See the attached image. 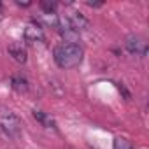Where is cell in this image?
I'll use <instances>...</instances> for the list:
<instances>
[{
	"instance_id": "1",
	"label": "cell",
	"mask_w": 149,
	"mask_h": 149,
	"mask_svg": "<svg viewBox=\"0 0 149 149\" xmlns=\"http://www.w3.org/2000/svg\"><path fill=\"white\" fill-rule=\"evenodd\" d=\"M54 61L60 68H74L83 61V47L79 44H60L54 47Z\"/></svg>"
},
{
	"instance_id": "2",
	"label": "cell",
	"mask_w": 149,
	"mask_h": 149,
	"mask_svg": "<svg viewBox=\"0 0 149 149\" xmlns=\"http://www.w3.org/2000/svg\"><path fill=\"white\" fill-rule=\"evenodd\" d=\"M0 126H2V130L9 135V137H14L19 133L21 130V121L19 118L14 114V112H4L2 116H0Z\"/></svg>"
},
{
	"instance_id": "3",
	"label": "cell",
	"mask_w": 149,
	"mask_h": 149,
	"mask_svg": "<svg viewBox=\"0 0 149 149\" xmlns=\"http://www.w3.org/2000/svg\"><path fill=\"white\" fill-rule=\"evenodd\" d=\"M125 47L132 54H137V56H146L147 53V42L139 35H128L125 40Z\"/></svg>"
},
{
	"instance_id": "4",
	"label": "cell",
	"mask_w": 149,
	"mask_h": 149,
	"mask_svg": "<svg viewBox=\"0 0 149 149\" xmlns=\"http://www.w3.org/2000/svg\"><path fill=\"white\" fill-rule=\"evenodd\" d=\"M65 25L70 26L72 30L79 32V30L88 28V26H90V21H88L83 14H79V13H72V14H68V16L65 18Z\"/></svg>"
},
{
	"instance_id": "5",
	"label": "cell",
	"mask_w": 149,
	"mask_h": 149,
	"mask_svg": "<svg viewBox=\"0 0 149 149\" xmlns=\"http://www.w3.org/2000/svg\"><path fill=\"white\" fill-rule=\"evenodd\" d=\"M23 37H25V40H26L28 44H37V42H42V40H44V32H42L40 26L30 25V26L25 28Z\"/></svg>"
},
{
	"instance_id": "6",
	"label": "cell",
	"mask_w": 149,
	"mask_h": 149,
	"mask_svg": "<svg viewBox=\"0 0 149 149\" xmlns=\"http://www.w3.org/2000/svg\"><path fill=\"white\" fill-rule=\"evenodd\" d=\"M60 32H61V37L65 39V44H77L79 42V32L72 30L70 26H60Z\"/></svg>"
},
{
	"instance_id": "7",
	"label": "cell",
	"mask_w": 149,
	"mask_h": 149,
	"mask_svg": "<svg viewBox=\"0 0 149 149\" xmlns=\"http://www.w3.org/2000/svg\"><path fill=\"white\" fill-rule=\"evenodd\" d=\"M9 53H11V56H13L18 63H25V61H26V51L23 49V46H19V44H11V46H9Z\"/></svg>"
},
{
	"instance_id": "8",
	"label": "cell",
	"mask_w": 149,
	"mask_h": 149,
	"mask_svg": "<svg viewBox=\"0 0 149 149\" xmlns=\"http://www.w3.org/2000/svg\"><path fill=\"white\" fill-rule=\"evenodd\" d=\"M33 118H35L42 126H46V128H56L54 119L49 118V116H47L46 112H42V111H33Z\"/></svg>"
},
{
	"instance_id": "9",
	"label": "cell",
	"mask_w": 149,
	"mask_h": 149,
	"mask_svg": "<svg viewBox=\"0 0 149 149\" xmlns=\"http://www.w3.org/2000/svg\"><path fill=\"white\" fill-rule=\"evenodd\" d=\"M11 86H13V90L18 91V93H26V91H28V83H26V79L21 77V76H14V77L11 79Z\"/></svg>"
},
{
	"instance_id": "10",
	"label": "cell",
	"mask_w": 149,
	"mask_h": 149,
	"mask_svg": "<svg viewBox=\"0 0 149 149\" xmlns=\"http://www.w3.org/2000/svg\"><path fill=\"white\" fill-rule=\"evenodd\" d=\"M112 149H133L132 147V142L125 137H116L114 139V144H112Z\"/></svg>"
},
{
	"instance_id": "11",
	"label": "cell",
	"mask_w": 149,
	"mask_h": 149,
	"mask_svg": "<svg viewBox=\"0 0 149 149\" xmlns=\"http://www.w3.org/2000/svg\"><path fill=\"white\" fill-rule=\"evenodd\" d=\"M40 9L44 11V14H54L56 4L51 2V0H42V2H40Z\"/></svg>"
},
{
	"instance_id": "12",
	"label": "cell",
	"mask_w": 149,
	"mask_h": 149,
	"mask_svg": "<svg viewBox=\"0 0 149 149\" xmlns=\"http://www.w3.org/2000/svg\"><path fill=\"white\" fill-rule=\"evenodd\" d=\"M16 4H18V6H21V7H28L32 2H21V0H16Z\"/></svg>"
},
{
	"instance_id": "13",
	"label": "cell",
	"mask_w": 149,
	"mask_h": 149,
	"mask_svg": "<svg viewBox=\"0 0 149 149\" xmlns=\"http://www.w3.org/2000/svg\"><path fill=\"white\" fill-rule=\"evenodd\" d=\"M88 6H90V7H102L100 2H88Z\"/></svg>"
},
{
	"instance_id": "14",
	"label": "cell",
	"mask_w": 149,
	"mask_h": 149,
	"mask_svg": "<svg viewBox=\"0 0 149 149\" xmlns=\"http://www.w3.org/2000/svg\"><path fill=\"white\" fill-rule=\"evenodd\" d=\"M0 19H2V14H0Z\"/></svg>"
}]
</instances>
